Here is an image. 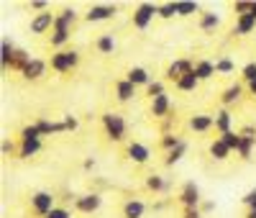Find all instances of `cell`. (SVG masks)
<instances>
[{"label":"cell","instance_id":"obj_39","mask_svg":"<svg viewBox=\"0 0 256 218\" xmlns=\"http://www.w3.org/2000/svg\"><path fill=\"white\" fill-rule=\"evenodd\" d=\"M180 141H182V139H180V136H174V134H164V136H162V146L166 149V154H169L172 149H177V146H180Z\"/></svg>","mask_w":256,"mask_h":218},{"label":"cell","instance_id":"obj_21","mask_svg":"<svg viewBox=\"0 0 256 218\" xmlns=\"http://www.w3.org/2000/svg\"><path fill=\"white\" fill-rule=\"evenodd\" d=\"M144 210H146V205L138 198H131L123 205V218H144Z\"/></svg>","mask_w":256,"mask_h":218},{"label":"cell","instance_id":"obj_51","mask_svg":"<svg viewBox=\"0 0 256 218\" xmlns=\"http://www.w3.org/2000/svg\"><path fill=\"white\" fill-rule=\"evenodd\" d=\"M82 167H84V169H92V167H95V159H92V157H90V159H84Z\"/></svg>","mask_w":256,"mask_h":218},{"label":"cell","instance_id":"obj_9","mask_svg":"<svg viewBox=\"0 0 256 218\" xmlns=\"http://www.w3.org/2000/svg\"><path fill=\"white\" fill-rule=\"evenodd\" d=\"M192 70H195V64H192L190 59H174V62L166 67V80L177 82L182 75H187V72H192Z\"/></svg>","mask_w":256,"mask_h":218},{"label":"cell","instance_id":"obj_22","mask_svg":"<svg viewBox=\"0 0 256 218\" xmlns=\"http://www.w3.org/2000/svg\"><path fill=\"white\" fill-rule=\"evenodd\" d=\"M195 75H198L200 82H202V80H210L212 75H216V62H210V59L195 62Z\"/></svg>","mask_w":256,"mask_h":218},{"label":"cell","instance_id":"obj_30","mask_svg":"<svg viewBox=\"0 0 256 218\" xmlns=\"http://www.w3.org/2000/svg\"><path fill=\"white\" fill-rule=\"evenodd\" d=\"M70 36H72V34H70L67 29H54V31H52V47L62 52V47L70 41Z\"/></svg>","mask_w":256,"mask_h":218},{"label":"cell","instance_id":"obj_19","mask_svg":"<svg viewBox=\"0 0 256 218\" xmlns=\"http://www.w3.org/2000/svg\"><path fill=\"white\" fill-rule=\"evenodd\" d=\"M174 85H177V90H182V93H195V90H198V85H200V80H198L195 70H192V72L182 75Z\"/></svg>","mask_w":256,"mask_h":218},{"label":"cell","instance_id":"obj_6","mask_svg":"<svg viewBox=\"0 0 256 218\" xmlns=\"http://www.w3.org/2000/svg\"><path fill=\"white\" fill-rule=\"evenodd\" d=\"M54 21H56V16H52L49 11H46V13H36V16L31 18V34L54 31Z\"/></svg>","mask_w":256,"mask_h":218},{"label":"cell","instance_id":"obj_47","mask_svg":"<svg viewBox=\"0 0 256 218\" xmlns=\"http://www.w3.org/2000/svg\"><path fill=\"white\" fill-rule=\"evenodd\" d=\"M182 218H202V210L200 208H184V215Z\"/></svg>","mask_w":256,"mask_h":218},{"label":"cell","instance_id":"obj_25","mask_svg":"<svg viewBox=\"0 0 256 218\" xmlns=\"http://www.w3.org/2000/svg\"><path fill=\"white\" fill-rule=\"evenodd\" d=\"M95 49H98L100 54H113V52H116V39H113V34H102V36H98Z\"/></svg>","mask_w":256,"mask_h":218},{"label":"cell","instance_id":"obj_32","mask_svg":"<svg viewBox=\"0 0 256 218\" xmlns=\"http://www.w3.org/2000/svg\"><path fill=\"white\" fill-rule=\"evenodd\" d=\"M220 141H223L230 151H236V154H238V146H241V134H238V131H228V134L220 136Z\"/></svg>","mask_w":256,"mask_h":218},{"label":"cell","instance_id":"obj_33","mask_svg":"<svg viewBox=\"0 0 256 218\" xmlns=\"http://www.w3.org/2000/svg\"><path fill=\"white\" fill-rule=\"evenodd\" d=\"M198 11H200V6L195 0H177V16H192Z\"/></svg>","mask_w":256,"mask_h":218},{"label":"cell","instance_id":"obj_10","mask_svg":"<svg viewBox=\"0 0 256 218\" xmlns=\"http://www.w3.org/2000/svg\"><path fill=\"white\" fill-rule=\"evenodd\" d=\"M128 159L136 162V164H146L148 159H152V151H148V146H144L138 141H131L128 144Z\"/></svg>","mask_w":256,"mask_h":218},{"label":"cell","instance_id":"obj_37","mask_svg":"<svg viewBox=\"0 0 256 218\" xmlns=\"http://www.w3.org/2000/svg\"><path fill=\"white\" fill-rule=\"evenodd\" d=\"M233 70H236V64H233L228 57H223V59L216 62V72H218V75H230Z\"/></svg>","mask_w":256,"mask_h":218},{"label":"cell","instance_id":"obj_42","mask_svg":"<svg viewBox=\"0 0 256 218\" xmlns=\"http://www.w3.org/2000/svg\"><path fill=\"white\" fill-rule=\"evenodd\" d=\"M251 6H254V0H238V3H233V11L238 16H246V13H251Z\"/></svg>","mask_w":256,"mask_h":218},{"label":"cell","instance_id":"obj_14","mask_svg":"<svg viewBox=\"0 0 256 218\" xmlns=\"http://www.w3.org/2000/svg\"><path fill=\"white\" fill-rule=\"evenodd\" d=\"M254 29H256V18H254L251 13L236 16V29H233V34H236V36H246V34H251Z\"/></svg>","mask_w":256,"mask_h":218},{"label":"cell","instance_id":"obj_36","mask_svg":"<svg viewBox=\"0 0 256 218\" xmlns=\"http://www.w3.org/2000/svg\"><path fill=\"white\" fill-rule=\"evenodd\" d=\"M38 139H41V131H38L36 123H31V126H26L24 131H20V141H38Z\"/></svg>","mask_w":256,"mask_h":218},{"label":"cell","instance_id":"obj_49","mask_svg":"<svg viewBox=\"0 0 256 218\" xmlns=\"http://www.w3.org/2000/svg\"><path fill=\"white\" fill-rule=\"evenodd\" d=\"M200 210H202V213H210V210H216V203H212V200H208V203H202V205H200Z\"/></svg>","mask_w":256,"mask_h":218},{"label":"cell","instance_id":"obj_7","mask_svg":"<svg viewBox=\"0 0 256 218\" xmlns=\"http://www.w3.org/2000/svg\"><path fill=\"white\" fill-rule=\"evenodd\" d=\"M74 205H77V210H82V213H95L100 205H102V198L98 192H84V195H80V198L74 200Z\"/></svg>","mask_w":256,"mask_h":218},{"label":"cell","instance_id":"obj_16","mask_svg":"<svg viewBox=\"0 0 256 218\" xmlns=\"http://www.w3.org/2000/svg\"><path fill=\"white\" fill-rule=\"evenodd\" d=\"M38 131H41V136H49V134H62V131H67V126H64V121H49V118H38L36 121Z\"/></svg>","mask_w":256,"mask_h":218},{"label":"cell","instance_id":"obj_52","mask_svg":"<svg viewBox=\"0 0 256 218\" xmlns=\"http://www.w3.org/2000/svg\"><path fill=\"white\" fill-rule=\"evenodd\" d=\"M248 90H251V95H256V80H254V82L248 85Z\"/></svg>","mask_w":256,"mask_h":218},{"label":"cell","instance_id":"obj_48","mask_svg":"<svg viewBox=\"0 0 256 218\" xmlns=\"http://www.w3.org/2000/svg\"><path fill=\"white\" fill-rule=\"evenodd\" d=\"M13 149H16V146H13V141H8V139L3 141V146H0V151H3V154H13Z\"/></svg>","mask_w":256,"mask_h":218},{"label":"cell","instance_id":"obj_29","mask_svg":"<svg viewBox=\"0 0 256 218\" xmlns=\"http://www.w3.org/2000/svg\"><path fill=\"white\" fill-rule=\"evenodd\" d=\"M184 151H187V141H180V146H177V149H172V151L166 154L164 164H166V167H174V164H177V162L184 157Z\"/></svg>","mask_w":256,"mask_h":218},{"label":"cell","instance_id":"obj_54","mask_svg":"<svg viewBox=\"0 0 256 218\" xmlns=\"http://www.w3.org/2000/svg\"><path fill=\"white\" fill-rule=\"evenodd\" d=\"M246 218H256V210H248V213H246Z\"/></svg>","mask_w":256,"mask_h":218},{"label":"cell","instance_id":"obj_27","mask_svg":"<svg viewBox=\"0 0 256 218\" xmlns=\"http://www.w3.org/2000/svg\"><path fill=\"white\" fill-rule=\"evenodd\" d=\"M41 151V139L38 141H20V149H18V157L20 159H31Z\"/></svg>","mask_w":256,"mask_h":218},{"label":"cell","instance_id":"obj_43","mask_svg":"<svg viewBox=\"0 0 256 218\" xmlns=\"http://www.w3.org/2000/svg\"><path fill=\"white\" fill-rule=\"evenodd\" d=\"M244 203L248 205V210H256V187H254V190H248V192L244 195Z\"/></svg>","mask_w":256,"mask_h":218},{"label":"cell","instance_id":"obj_53","mask_svg":"<svg viewBox=\"0 0 256 218\" xmlns=\"http://www.w3.org/2000/svg\"><path fill=\"white\" fill-rule=\"evenodd\" d=\"M251 16L256 18V0H254V6H251Z\"/></svg>","mask_w":256,"mask_h":218},{"label":"cell","instance_id":"obj_46","mask_svg":"<svg viewBox=\"0 0 256 218\" xmlns=\"http://www.w3.org/2000/svg\"><path fill=\"white\" fill-rule=\"evenodd\" d=\"M64 126H67V131H77L80 121H77L74 116H64Z\"/></svg>","mask_w":256,"mask_h":218},{"label":"cell","instance_id":"obj_50","mask_svg":"<svg viewBox=\"0 0 256 218\" xmlns=\"http://www.w3.org/2000/svg\"><path fill=\"white\" fill-rule=\"evenodd\" d=\"M241 134H244V136H256V131H254V128H251V126H246V128H244V131H241Z\"/></svg>","mask_w":256,"mask_h":218},{"label":"cell","instance_id":"obj_20","mask_svg":"<svg viewBox=\"0 0 256 218\" xmlns=\"http://www.w3.org/2000/svg\"><path fill=\"white\" fill-rule=\"evenodd\" d=\"M230 126H233V116H230V111H228V108L218 111V113H216V131L223 136V134H228V131H233Z\"/></svg>","mask_w":256,"mask_h":218},{"label":"cell","instance_id":"obj_11","mask_svg":"<svg viewBox=\"0 0 256 218\" xmlns=\"http://www.w3.org/2000/svg\"><path fill=\"white\" fill-rule=\"evenodd\" d=\"M190 128L198 131V134H205V131L216 128V118L208 116V113H195V116L190 118Z\"/></svg>","mask_w":256,"mask_h":218},{"label":"cell","instance_id":"obj_28","mask_svg":"<svg viewBox=\"0 0 256 218\" xmlns=\"http://www.w3.org/2000/svg\"><path fill=\"white\" fill-rule=\"evenodd\" d=\"M241 93H244V87H241V85H230V87H226V93L220 95V100H223V105L228 108V105H233V103H238V98H241Z\"/></svg>","mask_w":256,"mask_h":218},{"label":"cell","instance_id":"obj_23","mask_svg":"<svg viewBox=\"0 0 256 218\" xmlns=\"http://www.w3.org/2000/svg\"><path fill=\"white\" fill-rule=\"evenodd\" d=\"M220 26V16L212 13V11H202L200 13V29L202 31H216Z\"/></svg>","mask_w":256,"mask_h":218},{"label":"cell","instance_id":"obj_41","mask_svg":"<svg viewBox=\"0 0 256 218\" xmlns=\"http://www.w3.org/2000/svg\"><path fill=\"white\" fill-rule=\"evenodd\" d=\"M241 75H244V80H246V85H251L254 80H256V62H248L246 67L241 70Z\"/></svg>","mask_w":256,"mask_h":218},{"label":"cell","instance_id":"obj_3","mask_svg":"<svg viewBox=\"0 0 256 218\" xmlns=\"http://www.w3.org/2000/svg\"><path fill=\"white\" fill-rule=\"evenodd\" d=\"M154 16H159V6H154V3H141V6L134 11V26H136V29H146V26L154 21Z\"/></svg>","mask_w":256,"mask_h":218},{"label":"cell","instance_id":"obj_45","mask_svg":"<svg viewBox=\"0 0 256 218\" xmlns=\"http://www.w3.org/2000/svg\"><path fill=\"white\" fill-rule=\"evenodd\" d=\"M31 8H34V11H38V13H46L49 3H46V0H31Z\"/></svg>","mask_w":256,"mask_h":218},{"label":"cell","instance_id":"obj_24","mask_svg":"<svg viewBox=\"0 0 256 218\" xmlns=\"http://www.w3.org/2000/svg\"><path fill=\"white\" fill-rule=\"evenodd\" d=\"M13 54H16V47H13V41L3 39V44H0V67L8 70L10 67V62H13Z\"/></svg>","mask_w":256,"mask_h":218},{"label":"cell","instance_id":"obj_13","mask_svg":"<svg viewBox=\"0 0 256 218\" xmlns=\"http://www.w3.org/2000/svg\"><path fill=\"white\" fill-rule=\"evenodd\" d=\"M44 72H46V62L44 59H31L20 75H24L26 80H41V77H44Z\"/></svg>","mask_w":256,"mask_h":218},{"label":"cell","instance_id":"obj_2","mask_svg":"<svg viewBox=\"0 0 256 218\" xmlns=\"http://www.w3.org/2000/svg\"><path fill=\"white\" fill-rule=\"evenodd\" d=\"M80 64V52H74V49H62V52H56V54H52V70L54 72H72L74 67Z\"/></svg>","mask_w":256,"mask_h":218},{"label":"cell","instance_id":"obj_38","mask_svg":"<svg viewBox=\"0 0 256 218\" xmlns=\"http://www.w3.org/2000/svg\"><path fill=\"white\" fill-rule=\"evenodd\" d=\"M146 95L148 98H159V95H164V82H159V80H152L148 82V87H146Z\"/></svg>","mask_w":256,"mask_h":218},{"label":"cell","instance_id":"obj_44","mask_svg":"<svg viewBox=\"0 0 256 218\" xmlns=\"http://www.w3.org/2000/svg\"><path fill=\"white\" fill-rule=\"evenodd\" d=\"M46 218H72V215H70V210H67V208H54Z\"/></svg>","mask_w":256,"mask_h":218},{"label":"cell","instance_id":"obj_12","mask_svg":"<svg viewBox=\"0 0 256 218\" xmlns=\"http://www.w3.org/2000/svg\"><path fill=\"white\" fill-rule=\"evenodd\" d=\"M169 111H172V100H169L166 93L152 100V113H154V118H166Z\"/></svg>","mask_w":256,"mask_h":218},{"label":"cell","instance_id":"obj_35","mask_svg":"<svg viewBox=\"0 0 256 218\" xmlns=\"http://www.w3.org/2000/svg\"><path fill=\"white\" fill-rule=\"evenodd\" d=\"M254 144H256V136H244V134H241V146H238V157H241V159H248V157H251Z\"/></svg>","mask_w":256,"mask_h":218},{"label":"cell","instance_id":"obj_8","mask_svg":"<svg viewBox=\"0 0 256 218\" xmlns=\"http://www.w3.org/2000/svg\"><path fill=\"white\" fill-rule=\"evenodd\" d=\"M116 13H118L116 6H92L88 13H84V18H88L90 24H98V21H110V18H116Z\"/></svg>","mask_w":256,"mask_h":218},{"label":"cell","instance_id":"obj_4","mask_svg":"<svg viewBox=\"0 0 256 218\" xmlns=\"http://www.w3.org/2000/svg\"><path fill=\"white\" fill-rule=\"evenodd\" d=\"M31 205H34V213L41 215V218H46L56 205H54V195L52 192H36L34 198H31Z\"/></svg>","mask_w":256,"mask_h":218},{"label":"cell","instance_id":"obj_1","mask_svg":"<svg viewBox=\"0 0 256 218\" xmlns=\"http://www.w3.org/2000/svg\"><path fill=\"white\" fill-rule=\"evenodd\" d=\"M102 126H105V134H108L110 141H123L126 139L128 126H126V121H123L120 113H113V111L102 113Z\"/></svg>","mask_w":256,"mask_h":218},{"label":"cell","instance_id":"obj_26","mask_svg":"<svg viewBox=\"0 0 256 218\" xmlns=\"http://www.w3.org/2000/svg\"><path fill=\"white\" fill-rule=\"evenodd\" d=\"M230 154H233V151H230V149H228V146H226V144L220 141V136H218L216 141L210 144V157H212V159H218V162H223V159H228Z\"/></svg>","mask_w":256,"mask_h":218},{"label":"cell","instance_id":"obj_17","mask_svg":"<svg viewBox=\"0 0 256 218\" xmlns=\"http://www.w3.org/2000/svg\"><path fill=\"white\" fill-rule=\"evenodd\" d=\"M74 21H77V11H74V8H64V11L56 16V21H54V29H67V31H72Z\"/></svg>","mask_w":256,"mask_h":218},{"label":"cell","instance_id":"obj_15","mask_svg":"<svg viewBox=\"0 0 256 218\" xmlns=\"http://www.w3.org/2000/svg\"><path fill=\"white\" fill-rule=\"evenodd\" d=\"M126 80L134 82L136 87H148V82H152V75H148V70H144V67H131Z\"/></svg>","mask_w":256,"mask_h":218},{"label":"cell","instance_id":"obj_18","mask_svg":"<svg viewBox=\"0 0 256 218\" xmlns=\"http://www.w3.org/2000/svg\"><path fill=\"white\" fill-rule=\"evenodd\" d=\"M134 95H136V85L134 82H128V80H118L116 82V98L120 103H128Z\"/></svg>","mask_w":256,"mask_h":218},{"label":"cell","instance_id":"obj_34","mask_svg":"<svg viewBox=\"0 0 256 218\" xmlns=\"http://www.w3.org/2000/svg\"><path fill=\"white\" fill-rule=\"evenodd\" d=\"M146 187L152 192H162V190H166V180L162 177V174H148V177H146Z\"/></svg>","mask_w":256,"mask_h":218},{"label":"cell","instance_id":"obj_31","mask_svg":"<svg viewBox=\"0 0 256 218\" xmlns=\"http://www.w3.org/2000/svg\"><path fill=\"white\" fill-rule=\"evenodd\" d=\"M28 62H31L28 52H24V49H16V54H13V62H10V70H20V72H24Z\"/></svg>","mask_w":256,"mask_h":218},{"label":"cell","instance_id":"obj_40","mask_svg":"<svg viewBox=\"0 0 256 218\" xmlns=\"http://www.w3.org/2000/svg\"><path fill=\"white\" fill-rule=\"evenodd\" d=\"M174 16H177V0H174V3L159 6V18H174Z\"/></svg>","mask_w":256,"mask_h":218},{"label":"cell","instance_id":"obj_5","mask_svg":"<svg viewBox=\"0 0 256 218\" xmlns=\"http://www.w3.org/2000/svg\"><path fill=\"white\" fill-rule=\"evenodd\" d=\"M180 203L184 208H200V187L195 182H184V187L180 192Z\"/></svg>","mask_w":256,"mask_h":218}]
</instances>
